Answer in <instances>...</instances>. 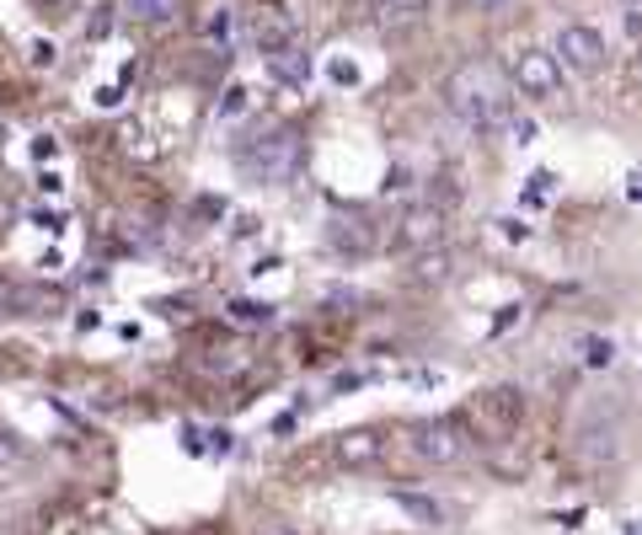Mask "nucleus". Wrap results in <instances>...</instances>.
Wrapping results in <instances>:
<instances>
[{
  "label": "nucleus",
  "instance_id": "obj_14",
  "mask_svg": "<svg viewBox=\"0 0 642 535\" xmlns=\"http://www.w3.org/2000/svg\"><path fill=\"white\" fill-rule=\"evenodd\" d=\"M119 150L124 155H134V161H156L161 155V139H156V129H145V124H119Z\"/></svg>",
  "mask_w": 642,
  "mask_h": 535
},
{
  "label": "nucleus",
  "instance_id": "obj_24",
  "mask_svg": "<svg viewBox=\"0 0 642 535\" xmlns=\"http://www.w3.org/2000/svg\"><path fill=\"white\" fill-rule=\"evenodd\" d=\"M627 194L642 203V172H632V177H627Z\"/></svg>",
  "mask_w": 642,
  "mask_h": 535
},
{
  "label": "nucleus",
  "instance_id": "obj_4",
  "mask_svg": "<svg viewBox=\"0 0 642 535\" xmlns=\"http://www.w3.org/2000/svg\"><path fill=\"white\" fill-rule=\"evenodd\" d=\"M471 450H477V439H471V428L460 418H423V423H412V456L429 461V466H460Z\"/></svg>",
  "mask_w": 642,
  "mask_h": 535
},
{
  "label": "nucleus",
  "instance_id": "obj_6",
  "mask_svg": "<svg viewBox=\"0 0 642 535\" xmlns=\"http://www.w3.org/2000/svg\"><path fill=\"white\" fill-rule=\"evenodd\" d=\"M509 80L519 97H535V102H546V97H557L563 91V65H557V54L552 49H519L509 65Z\"/></svg>",
  "mask_w": 642,
  "mask_h": 535
},
{
  "label": "nucleus",
  "instance_id": "obj_26",
  "mask_svg": "<svg viewBox=\"0 0 642 535\" xmlns=\"http://www.w3.org/2000/svg\"><path fill=\"white\" fill-rule=\"evenodd\" d=\"M466 5H477V11H498L504 0H466Z\"/></svg>",
  "mask_w": 642,
  "mask_h": 535
},
{
  "label": "nucleus",
  "instance_id": "obj_15",
  "mask_svg": "<svg viewBox=\"0 0 642 535\" xmlns=\"http://www.w3.org/2000/svg\"><path fill=\"white\" fill-rule=\"evenodd\" d=\"M124 11L145 27H166V22L183 16V0H124Z\"/></svg>",
  "mask_w": 642,
  "mask_h": 535
},
{
  "label": "nucleus",
  "instance_id": "obj_16",
  "mask_svg": "<svg viewBox=\"0 0 642 535\" xmlns=\"http://www.w3.org/2000/svg\"><path fill=\"white\" fill-rule=\"evenodd\" d=\"M391 498H396V509H407L418 525H429V531H434V525H445V509H440L434 498H423V493H391Z\"/></svg>",
  "mask_w": 642,
  "mask_h": 535
},
{
  "label": "nucleus",
  "instance_id": "obj_8",
  "mask_svg": "<svg viewBox=\"0 0 642 535\" xmlns=\"http://www.w3.org/2000/svg\"><path fill=\"white\" fill-rule=\"evenodd\" d=\"M326 247L343 252V258H370V252L381 247V231H375L370 214L343 209V214H332V225H326Z\"/></svg>",
  "mask_w": 642,
  "mask_h": 535
},
{
  "label": "nucleus",
  "instance_id": "obj_21",
  "mask_svg": "<svg viewBox=\"0 0 642 535\" xmlns=\"http://www.w3.org/2000/svg\"><path fill=\"white\" fill-rule=\"evenodd\" d=\"M220 113H225V119H231V113H247V91H242V86H231V91H225V102H220Z\"/></svg>",
  "mask_w": 642,
  "mask_h": 535
},
{
  "label": "nucleus",
  "instance_id": "obj_7",
  "mask_svg": "<svg viewBox=\"0 0 642 535\" xmlns=\"http://www.w3.org/2000/svg\"><path fill=\"white\" fill-rule=\"evenodd\" d=\"M557 65L573 70V75H600L605 70V38L594 33V27H583V22H568L563 33H557Z\"/></svg>",
  "mask_w": 642,
  "mask_h": 535
},
{
  "label": "nucleus",
  "instance_id": "obj_1",
  "mask_svg": "<svg viewBox=\"0 0 642 535\" xmlns=\"http://www.w3.org/2000/svg\"><path fill=\"white\" fill-rule=\"evenodd\" d=\"M449 113L471 129H498L514 119V80L498 60H466L449 70L445 80Z\"/></svg>",
  "mask_w": 642,
  "mask_h": 535
},
{
  "label": "nucleus",
  "instance_id": "obj_18",
  "mask_svg": "<svg viewBox=\"0 0 642 535\" xmlns=\"http://www.w3.org/2000/svg\"><path fill=\"white\" fill-rule=\"evenodd\" d=\"M225 316H231L236 327H268V322H273V306H262V300H231Z\"/></svg>",
  "mask_w": 642,
  "mask_h": 535
},
{
  "label": "nucleus",
  "instance_id": "obj_9",
  "mask_svg": "<svg viewBox=\"0 0 642 535\" xmlns=\"http://www.w3.org/2000/svg\"><path fill=\"white\" fill-rule=\"evenodd\" d=\"M402 273H407V284H418V289H440V284H449V278H455V252H449V247L412 252Z\"/></svg>",
  "mask_w": 642,
  "mask_h": 535
},
{
  "label": "nucleus",
  "instance_id": "obj_23",
  "mask_svg": "<svg viewBox=\"0 0 642 535\" xmlns=\"http://www.w3.org/2000/svg\"><path fill=\"white\" fill-rule=\"evenodd\" d=\"M33 5H44V11H54V16H60V11H70V5H75V0H33Z\"/></svg>",
  "mask_w": 642,
  "mask_h": 535
},
{
  "label": "nucleus",
  "instance_id": "obj_12",
  "mask_svg": "<svg viewBox=\"0 0 642 535\" xmlns=\"http://www.w3.org/2000/svg\"><path fill=\"white\" fill-rule=\"evenodd\" d=\"M203 38L214 43V49H236L242 38H247V27H242V16H236V5H209V16H203Z\"/></svg>",
  "mask_w": 642,
  "mask_h": 535
},
{
  "label": "nucleus",
  "instance_id": "obj_20",
  "mask_svg": "<svg viewBox=\"0 0 642 535\" xmlns=\"http://www.w3.org/2000/svg\"><path fill=\"white\" fill-rule=\"evenodd\" d=\"M429 203H440V209H445V203H460V183H455L449 172H440V177H434V199Z\"/></svg>",
  "mask_w": 642,
  "mask_h": 535
},
{
  "label": "nucleus",
  "instance_id": "obj_22",
  "mask_svg": "<svg viewBox=\"0 0 642 535\" xmlns=\"http://www.w3.org/2000/svg\"><path fill=\"white\" fill-rule=\"evenodd\" d=\"M621 11H627V27L642 38V0H621Z\"/></svg>",
  "mask_w": 642,
  "mask_h": 535
},
{
  "label": "nucleus",
  "instance_id": "obj_13",
  "mask_svg": "<svg viewBox=\"0 0 642 535\" xmlns=\"http://www.w3.org/2000/svg\"><path fill=\"white\" fill-rule=\"evenodd\" d=\"M262 60H268V75L284 80V86H306V80H311V60H306L300 43H289V49H279V54H262Z\"/></svg>",
  "mask_w": 642,
  "mask_h": 535
},
{
  "label": "nucleus",
  "instance_id": "obj_27",
  "mask_svg": "<svg viewBox=\"0 0 642 535\" xmlns=\"http://www.w3.org/2000/svg\"><path fill=\"white\" fill-rule=\"evenodd\" d=\"M627 535H642V514L638 520H627Z\"/></svg>",
  "mask_w": 642,
  "mask_h": 535
},
{
  "label": "nucleus",
  "instance_id": "obj_10",
  "mask_svg": "<svg viewBox=\"0 0 642 535\" xmlns=\"http://www.w3.org/2000/svg\"><path fill=\"white\" fill-rule=\"evenodd\" d=\"M381 434L375 428H348V434H337L332 439V456L343 461V466H370V461H381Z\"/></svg>",
  "mask_w": 642,
  "mask_h": 535
},
{
  "label": "nucleus",
  "instance_id": "obj_5",
  "mask_svg": "<svg viewBox=\"0 0 642 535\" xmlns=\"http://www.w3.org/2000/svg\"><path fill=\"white\" fill-rule=\"evenodd\" d=\"M449 236V209L440 203H407L402 214H396V231H391V241H396V252H429V247H445Z\"/></svg>",
  "mask_w": 642,
  "mask_h": 535
},
{
  "label": "nucleus",
  "instance_id": "obj_25",
  "mask_svg": "<svg viewBox=\"0 0 642 535\" xmlns=\"http://www.w3.org/2000/svg\"><path fill=\"white\" fill-rule=\"evenodd\" d=\"M391 5H396V11H423L429 0H391Z\"/></svg>",
  "mask_w": 642,
  "mask_h": 535
},
{
  "label": "nucleus",
  "instance_id": "obj_11",
  "mask_svg": "<svg viewBox=\"0 0 642 535\" xmlns=\"http://www.w3.org/2000/svg\"><path fill=\"white\" fill-rule=\"evenodd\" d=\"M252 43L262 49V54L289 49V43H295V22L279 16V11H252Z\"/></svg>",
  "mask_w": 642,
  "mask_h": 535
},
{
  "label": "nucleus",
  "instance_id": "obj_2",
  "mask_svg": "<svg viewBox=\"0 0 642 535\" xmlns=\"http://www.w3.org/2000/svg\"><path fill=\"white\" fill-rule=\"evenodd\" d=\"M300 166H306V145H300V129L289 124H257L236 145V172L252 183H289Z\"/></svg>",
  "mask_w": 642,
  "mask_h": 535
},
{
  "label": "nucleus",
  "instance_id": "obj_17",
  "mask_svg": "<svg viewBox=\"0 0 642 535\" xmlns=\"http://www.w3.org/2000/svg\"><path fill=\"white\" fill-rule=\"evenodd\" d=\"M578 359H583L589 370H605V364L616 359V343H610V337H600V333H583V337H578Z\"/></svg>",
  "mask_w": 642,
  "mask_h": 535
},
{
  "label": "nucleus",
  "instance_id": "obj_19",
  "mask_svg": "<svg viewBox=\"0 0 642 535\" xmlns=\"http://www.w3.org/2000/svg\"><path fill=\"white\" fill-rule=\"evenodd\" d=\"M22 311V284L0 273V316H16Z\"/></svg>",
  "mask_w": 642,
  "mask_h": 535
},
{
  "label": "nucleus",
  "instance_id": "obj_3",
  "mask_svg": "<svg viewBox=\"0 0 642 535\" xmlns=\"http://www.w3.org/2000/svg\"><path fill=\"white\" fill-rule=\"evenodd\" d=\"M460 423L471 428V439H514L519 423H524V397L514 386H487V391L471 397Z\"/></svg>",
  "mask_w": 642,
  "mask_h": 535
}]
</instances>
